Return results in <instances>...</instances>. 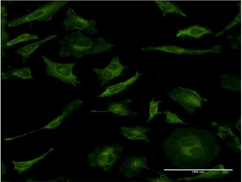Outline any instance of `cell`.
<instances>
[{"label": "cell", "mask_w": 242, "mask_h": 182, "mask_svg": "<svg viewBox=\"0 0 242 182\" xmlns=\"http://www.w3.org/2000/svg\"><path fill=\"white\" fill-rule=\"evenodd\" d=\"M154 2L162 12L163 16L168 13H174L185 17H187V15L182 12L178 5L169 1L156 0Z\"/></svg>", "instance_id": "17"}, {"label": "cell", "mask_w": 242, "mask_h": 182, "mask_svg": "<svg viewBox=\"0 0 242 182\" xmlns=\"http://www.w3.org/2000/svg\"><path fill=\"white\" fill-rule=\"evenodd\" d=\"M95 73L98 76V79L101 81L100 86L108 83L111 80L116 77V75L106 67L103 69L93 68Z\"/></svg>", "instance_id": "18"}, {"label": "cell", "mask_w": 242, "mask_h": 182, "mask_svg": "<svg viewBox=\"0 0 242 182\" xmlns=\"http://www.w3.org/2000/svg\"><path fill=\"white\" fill-rule=\"evenodd\" d=\"M163 113L165 115V122L168 123H178L188 124V123L180 119L177 115L169 110H165Z\"/></svg>", "instance_id": "22"}, {"label": "cell", "mask_w": 242, "mask_h": 182, "mask_svg": "<svg viewBox=\"0 0 242 182\" xmlns=\"http://www.w3.org/2000/svg\"><path fill=\"white\" fill-rule=\"evenodd\" d=\"M69 2L61 0L49 1L28 14L9 22L8 26L13 27L35 21H49L58 11Z\"/></svg>", "instance_id": "4"}, {"label": "cell", "mask_w": 242, "mask_h": 182, "mask_svg": "<svg viewBox=\"0 0 242 182\" xmlns=\"http://www.w3.org/2000/svg\"><path fill=\"white\" fill-rule=\"evenodd\" d=\"M39 37L35 35L28 33L23 34L11 41L7 42L6 45L10 46L21 42L27 41L32 39H38Z\"/></svg>", "instance_id": "20"}, {"label": "cell", "mask_w": 242, "mask_h": 182, "mask_svg": "<svg viewBox=\"0 0 242 182\" xmlns=\"http://www.w3.org/2000/svg\"><path fill=\"white\" fill-rule=\"evenodd\" d=\"M120 134L127 139L132 140H143L149 143V137L146 133L152 129L143 126H137L134 127L122 126L120 127Z\"/></svg>", "instance_id": "11"}, {"label": "cell", "mask_w": 242, "mask_h": 182, "mask_svg": "<svg viewBox=\"0 0 242 182\" xmlns=\"http://www.w3.org/2000/svg\"><path fill=\"white\" fill-rule=\"evenodd\" d=\"M158 173L160 174V176L159 177L156 178L148 177L146 178V180L151 182H171L175 181L172 179L169 178L165 174L162 172H158Z\"/></svg>", "instance_id": "23"}, {"label": "cell", "mask_w": 242, "mask_h": 182, "mask_svg": "<svg viewBox=\"0 0 242 182\" xmlns=\"http://www.w3.org/2000/svg\"><path fill=\"white\" fill-rule=\"evenodd\" d=\"M160 100H152L149 101V114L146 123H148L152 120L155 116L157 114L163 113L158 111L159 104L162 102Z\"/></svg>", "instance_id": "21"}, {"label": "cell", "mask_w": 242, "mask_h": 182, "mask_svg": "<svg viewBox=\"0 0 242 182\" xmlns=\"http://www.w3.org/2000/svg\"><path fill=\"white\" fill-rule=\"evenodd\" d=\"M58 36L55 34L48 36L35 43L21 47L16 49L15 52L22 56L23 61L25 62L39 46L47 41L57 37Z\"/></svg>", "instance_id": "13"}, {"label": "cell", "mask_w": 242, "mask_h": 182, "mask_svg": "<svg viewBox=\"0 0 242 182\" xmlns=\"http://www.w3.org/2000/svg\"><path fill=\"white\" fill-rule=\"evenodd\" d=\"M42 57L46 66L45 71L48 76L57 78L66 84L77 87L81 82L74 75L72 70L77 62L63 64L54 62L44 56Z\"/></svg>", "instance_id": "6"}, {"label": "cell", "mask_w": 242, "mask_h": 182, "mask_svg": "<svg viewBox=\"0 0 242 182\" xmlns=\"http://www.w3.org/2000/svg\"><path fill=\"white\" fill-rule=\"evenodd\" d=\"M59 54L61 57L72 56L79 59L87 54H96L110 50L114 46L102 37H87L78 30L65 36L60 41Z\"/></svg>", "instance_id": "2"}, {"label": "cell", "mask_w": 242, "mask_h": 182, "mask_svg": "<svg viewBox=\"0 0 242 182\" xmlns=\"http://www.w3.org/2000/svg\"><path fill=\"white\" fill-rule=\"evenodd\" d=\"M31 69L29 67L14 69L6 73L1 74L2 79H6L10 77H15L24 80H34Z\"/></svg>", "instance_id": "16"}, {"label": "cell", "mask_w": 242, "mask_h": 182, "mask_svg": "<svg viewBox=\"0 0 242 182\" xmlns=\"http://www.w3.org/2000/svg\"><path fill=\"white\" fill-rule=\"evenodd\" d=\"M220 82L221 88L230 89L234 92L241 91V79L239 77L227 74H223L221 76Z\"/></svg>", "instance_id": "14"}, {"label": "cell", "mask_w": 242, "mask_h": 182, "mask_svg": "<svg viewBox=\"0 0 242 182\" xmlns=\"http://www.w3.org/2000/svg\"><path fill=\"white\" fill-rule=\"evenodd\" d=\"M149 169L147 165V157L144 156L127 157L119 170V174H124L127 178L136 176L143 169Z\"/></svg>", "instance_id": "8"}, {"label": "cell", "mask_w": 242, "mask_h": 182, "mask_svg": "<svg viewBox=\"0 0 242 182\" xmlns=\"http://www.w3.org/2000/svg\"><path fill=\"white\" fill-rule=\"evenodd\" d=\"M106 68L112 72L116 76V77L122 75V71L128 68L123 65L119 60V58L116 57L113 58L110 63Z\"/></svg>", "instance_id": "19"}, {"label": "cell", "mask_w": 242, "mask_h": 182, "mask_svg": "<svg viewBox=\"0 0 242 182\" xmlns=\"http://www.w3.org/2000/svg\"><path fill=\"white\" fill-rule=\"evenodd\" d=\"M167 94L190 114H193L197 108H201L203 103L208 100L195 91L180 86L167 93Z\"/></svg>", "instance_id": "5"}, {"label": "cell", "mask_w": 242, "mask_h": 182, "mask_svg": "<svg viewBox=\"0 0 242 182\" xmlns=\"http://www.w3.org/2000/svg\"><path fill=\"white\" fill-rule=\"evenodd\" d=\"M142 73L137 71L134 75L126 81L106 87L105 90L97 96L100 98L109 97L120 93L129 86L134 84Z\"/></svg>", "instance_id": "10"}, {"label": "cell", "mask_w": 242, "mask_h": 182, "mask_svg": "<svg viewBox=\"0 0 242 182\" xmlns=\"http://www.w3.org/2000/svg\"><path fill=\"white\" fill-rule=\"evenodd\" d=\"M241 126V120L239 119L238 122H237L236 125V127L239 130H240V128Z\"/></svg>", "instance_id": "24"}, {"label": "cell", "mask_w": 242, "mask_h": 182, "mask_svg": "<svg viewBox=\"0 0 242 182\" xmlns=\"http://www.w3.org/2000/svg\"><path fill=\"white\" fill-rule=\"evenodd\" d=\"M66 17L63 23L67 31L77 29L84 31L89 34L97 33L96 22L85 19L79 15L73 9L68 8Z\"/></svg>", "instance_id": "7"}, {"label": "cell", "mask_w": 242, "mask_h": 182, "mask_svg": "<svg viewBox=\"0 0 242 182\" xmlns=\"http://www.w3.org/2000/svg\"><path fill=\"white\" fill-rule=\"evenodd\" d=\"M132 102L130 99H126L118 102L110 103L107 110H91L93 113H110L117 115L120 116L134 117L137 115L136 112L132 110L129 107V104Z\"/></svg>", "instance_id": "9"}, {"label": "cell", "mask_w": 242, "mask_h": 182, "mask_svg": "<svg viewBox=\"0 0 242 182\" xmlns=\"http://www.w3.org/2000/svg\"><path fill=\"white\" fill-rule=\"evenodd\" d=\"M212 32L205 28L198 25H194L184 29L179 30L176 36L178 37L189 36L198 39L206 34H211Z\"/></svg>", "instance_id": "15"}, {"label": "cell", "mask_w": 242, "mask_h": 182, "mask_svg": "<svg viewBox=\"0 0 242 182\" xmlns=\"http://www.w3.org/2000/svg\"><path fill=\"white\" fill-rule=\"evenodd\" d=\"M123 150L122 147L118 144L98 147L87 156L89 165L92 167L100 168L109 173L120 158Z\"/></svg>", "instance_id": "3"}, {"label": "cell", "mask_w": 242, "mask_h": 182, "mask_svg": "<svg viewBox=\"0 0 242 182\" xmlns=\"http://www.w3.org/2000/svg\"><path fill=\"white\" fill-rule=\"evenodd\" d=\"M169 136L190 148L168 157L172 165L181 169H203L220 150L213 135L206 130L177 128Z\"/></svg>", "instance_id": "1"}, {"label": "cell", "mask_w": 242, "mask_h": 182, "mask_svg": "<svg viewBox=\"0 0 242 182\" xmlns=\"http://www.w3.org/2000/svg\"><path fill=\"white\" fill-rule=\"evenodd\" d=\"M83 101L80 98L72 101L68 104L62 111L61 113L47 126H57L60 124L65 118L78 109L82 107Z\"/></svg>", "instance_id": "12"}]
</instances>
